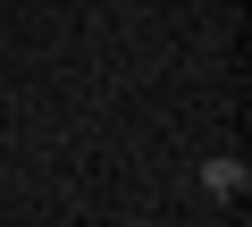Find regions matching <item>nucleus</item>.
Returning a JSON list of instances; mask_svg holds the SVG:
<instances>
[{
  "mask_svg": "<svg viewBox=\"0 0 252 227\" xmlns=\"http://www.w3.org/2000/svg\"><path fill=\"white\" fill-rule=\"evenodd\" d=\"M244 185H252V168H244L235 152H219V160H202V194H210V202H235Z\"/></svg>",
  "mask_w": 252,
  "mask_h": 227,
  "instance_id": "obj_1",
  "label": "nucleus"
}]
</instances>
